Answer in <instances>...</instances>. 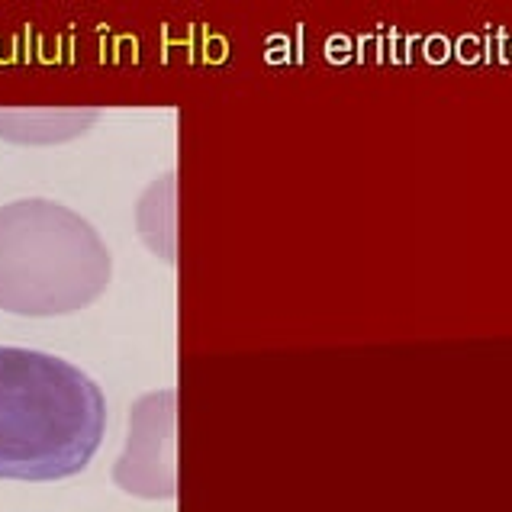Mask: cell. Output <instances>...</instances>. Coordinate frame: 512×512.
Listing matches in <instances>:
<instances>
[{
	"label": "cell",
	"instance_id": "6da1fadb",
	"mask_svg": "<svg viewBox=\"0 0 512 512\" xmlns=\"http://www.w3.org/2000/svg\"><path fill=\"white\" fill-rule=\"evenodd\" d=\"M107 432V397L65 358L0 345V480L81 474Z\"/></svg>",
	"mask_w": 512,
	"mask_h": 512
},
{
	"label": "cell",
	"instance_id": "7a4b0ae2",
	"mask_svg": "<svg viewBox=\"0 0 512 512\" xmlns=\"http://www.w3.org/2000/svg\"><path fill=\"white\" fill-rule=\"evenodd\" d=\"M113 277L110 248L75 210L52 200L0 207V310L68 316L91 306Z\"/></svg>",
	"mask_w": 512,
	"mask_h": 512
},
{
	"label": "cell",
	"instance_id": "3957f363",
	"mask_svg": "<svg viewBox=\"0 0 512 512\" xmlns=\"http://www.w3.org/2000/svg\"><path fill=\"white\" fill-rule=\"evenodd\" d=\"M116 484L145 500L174 496V390L149 393L133 406V426Z\"/></svg>",
	"mask_w": 512,
	"mask_h": 512
},
{
	"label": "cell",
	"instance_id": "277c9868",
	"mask_svg": "<svg viewBox=\"0 0 512 512\" xmlns=\"http://www.w3.org/2000/svg\"><path fill=\"white\" fill-rule=\"evenodd\" d=\"M97 110H0V139L17 145H52L87 133Z\"/></svg>",
	"mask_w": 512,
	"mask_h": 512
}]
</instances>
